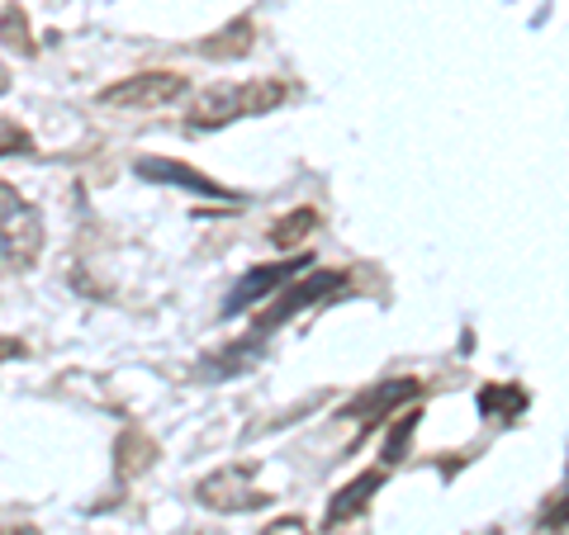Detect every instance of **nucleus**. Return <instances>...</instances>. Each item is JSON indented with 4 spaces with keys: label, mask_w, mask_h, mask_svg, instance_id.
I'll return each instance as SVG.
<instances>
[{
    "label": "nucleus",
    "mask_w": 569,
    "mask_h": 535,
    "mask_svg": "<svg viewBox=\"0 0 569 535\" xmlns=\"http://www.w3.org/2000/svg\"><path fill=\"white\" fill-rule=\"evenodd\" d=\"M290 100V85L276 81V77H257V81H223V85H209V91L190 104V129L204 133V129H228L238 119H257V114H271Z\"/></svg>",
    "instance_id": "obj_1"
},
{
    "label": "nucleus",
    "mask_w": 569,
    "mask_h": 535,
    "mask_svg": "<svg viewBox=\"0 0 569 535\" xmlns=\"http://www.w3.org/2000/svg\"><path fill=\"white\" fill-rule=\"evenodd\" d=\"M351 290V275L347 271H323V265H309L305 275H295L284 290H276L271 299H266V309H257V317H252V336L261 342V336H271L276 327H284L290 317H299V313H309L313 303H332L337 294H347Z\"/></svg>",
    "instance_id": "obj_2"
},
{
    "label": "nucleus",
    "mask_w": 569,
    "mask_h": 535,
    "mask_svg": "<svg viewBox=\"0 0 569 535\" xmlns=\"http://www.w3.org/2000/svg\"><path fill=\"white\" fill-rule=\"evenodd\" d=\"M43 213L14 185L0 181V265L6 271H33L43 256Z\"/></svg>",
    "instance_id": "obj_3"
},
{
    "label": "nucleus",
    "mask_w": 569,
    "mask_h": 535,
    "mask_svg": "<svg viewBox=\"0 0 569 535\" xmlns=\"http://www.w3.org/2000/svg\"><path fill=\"white\" fill-rule=\"evenodd\" d=\"M190 95V77L181 71H138L114 85H104L96 95L104 110H129V114H148V110H167V104Z\"/></svg>",
    "instance_id": "obj_4"
},
{
    "label": "nucleus",
    "mask_w": 569,
    "mask_h": 535,
    "mask_svg": "<svg viewBox=\"0 0 569 535\" xmlns=\"http://www.w3.org/2000/svg\"><path fill=\"white\" fill-rule=\"evenodd\" d=\"M422 394V380H413V374H399V380H380V384H370L366 394H356L342 413V422H356V441H366L385 417H395L403 403H413Z\"/></svg>",
    "instance_id": "obj_5"
},
{
    "label": "nucleus",
    "mask_w": 569,
    "mask_h": 535,
    "mask_svg": "<svg viewBox=\"0 0 569 535\" xmlns=\"http://www.w3.org/2000/svg\"><path fill=\"white\" fill-rule=\"evenodd\" d=\"M194 503L209 507V512H223V516H238V512H257L271 503V493H261L252 484V465H228V470H213L194 484Z\"/></svg>",
    "instance_id": "obj_6"
},
{
    "label": "nucleus",
    "mask_w": 569,
    "mask_h": 535,
    "mask_svg": "<svg viewBox=\"0 0 569 535\" xmlns=\"http://www.w3.org/2000/svg\"><path fill=\"white\" fill-rule=\"evenodd\" d=\"M309 256H295V261H276V265H257V271H247L233 290H228V299H223V317H238V313H247V309H257V303H266L276 290H284L295 275H305L309 271Z\"/></svg>",
    "instance_id": "obj_7"
},
{
    "label": "nucleus",
    "mask_w": 569,
    "mask_h": 535,
    "mask_svg": "<svg viewBox=\"0 0 569 535\" xmlns=\"http://www.w3.org/2000/svg\"><path fill=\"white\" fill-rule=\"evenodd\" d=\"M133 175H142V181H152V185H176L186 194H200V200H238V190L219 185L213 175L194 171L190 162H171V157H138Z\"/></svg>",
    "instance_id": "obj_8"
},
{
    "label": "nucleus",
    "mask_w": 569,
    "mask_h": 535,
    "mask_svg": "<svg viewBox=\"0 0 569 535\" xmlns=\"http://www.w3.org/2000/svg\"><path fill=\"white\" fill-rule=\"evenodd\" d=\"M385 488V470H366V474H356L351 484H342L332 493V503H328V512H323V526L328 531H337V526H347V522H356L366 507H370V497H376Z\"/></svg>",
    "instance_id": "obj_9"
},
{
    "label": "nucleus",
    "mask_w": 569,
    "mask_h": 535,
    "mask_svg": "<svg viewBox=\"0 0 569 535\" xmlns=\"http://www.w3.org/2000/svg\"><path fill=\"white\" fill-rule=\"evenodd\" d=\"M252 43H257V29L242 14V20H228L223 29H213L209 39L200 43V52H204V58H213V62H238V58L252 52Z\"/></svg>",
    "instance_id": "obj_10"
},
{
    "label": "nucleus",
    "mask_w": 569,
    "mask_h": 535,
    "mask_svg": "<svg viewBox=\"0 0 569 535\" xmlns=\"http://www.w3.org/2000/svg\"><path fill=\"white\" fill-rule=\"evenodd\" d=\"M152 465H157V445H152V436H142L138 426L114 441V470H119V478H138L142 470H152Z\"/></svg>",
    "instance_id": "obj_11"
},
{
    "label": "nucleus",
    "mask_w": 569,
    "mask_h": 535,
    "mask_svg": "<svg viewBox=\"0 0 569 535\" xmlns=\"http://www.w3.org/2000/svg\"><path fill=\"white\" fill-rule=\"evenodd\" d=\"M475 403H479V417L489 422H512L518 413H527V394L518 384H485Z\"/></svg>",
    "instance_id": "obj_12"
},
{
    "label": "nucleus",
    "mask_w": 569,
    "mask_h": 535,
    "mask_svg": "<svg viewBox=\"0 0 569 535\" xmlns=\"http://www.w3.org/2000/svg\"><path fill=\"white\" fill-rule=\"evenodd\" d=\"M0 43H6L10 52H20V58H33L39 52V43H33V29H29V14L20 0H10L6 10H0Z\"/></svg>",
    "instance_id": "obj_13"
},
{
    "label": "nucleus",
    "mask_w": 569,
    "mask_h": 535,
    "mask_svg": "<svg viewBox=\"0 0 569 535\" xmlns=\"http://www.w3.org/2000/svg\"><path fill=\"white\" fill-rule=\"evenodd\" d=\"M318 223H323V219H318V209H295V213H284V219H276V228H271V242L290 252V246L305 242Z\"/></svg>",
    "instance_id": "obj_14"
},
{
    "label": "nucleus",
    "mask_w": 569,
    "mask_h": 535,
    "mask_svg": "<svg viewBox=\"0 0 569 535\" xmlns=\"http://www.w3.org/2000/svg\"><path fill=\"white\" fill-rule=\"evenodd\" d=\"M418 432V407H408L403 413V422L395 426V432H389V445H385V460L389 465H395V460H403V445H408V436Z\"/></svg>",
    "instance_id": "obj_15"
},
{
    "label": "nucleus",
    "mask_w": 569,
    "mask_h": 535,
    "mask_svg": "<svg viewBox=\"0 0 569 535\" xmlns=\"http://www.w3.org/2000/svg\"><path fill=\"white\" fill-rule=\"evenodd\" d=\"M14 152H33V138L20 129V123H10V119H0V157H14Z\"/></svg>",
    "instance_id": "obj_16"
},
{
    "label": "nucleus",
    "mask_w": 569,
    "mask_h": 535,
    "mask_svg": "<svg viewBox=\"0 0 569 535\" xmlns=\"http://www.w3.org/2000/svg\"><path fill=\"white\" fill-rule=\"evenodd\" d=\"M565 526H569V474H565V488L556 503L541 507V531H565Z\"/></svg>",
    "instance_id": "obj_17"
},
{
    "label": "nucleus",
    "mask_w": 569,
    "mask_h": 535,
    "mask_svg": "<svg viewBox=\"0 0 569 535\" xmlns=\"http://www.w3.org/2000/svg\"><path fill=\"white\" fill-rule=\"evenodd\" d=\"M261 535H313V531H309L305 522H299V516H280V522H271Z\"/></svg>",
    "instance_id": "obj_18"
},
{
    "label": "nucleus",
    "mask_w": 569,
    "mask_h": 535,
    "mask_svg": "<svg viewBox=\"0 0 569 535\" xmlns=\"http://www.w3.org/2000/svg\"><path fill=\"white\" fill-rule=\"evenodd\" d=\"M29 346L20 342V336H0V365H10V361H24Z\"/></svg>",
    "instance_id": "obj_19"
},
{
    "label": "nucleus",
    "mask_w": 569,
    "mask_h": 535,
    "mask_svg": "<svg viewBox=\"0 0 569 535\" xmlns=\"http://www.w3.org/2000/svg\"><path fill=\"white\" fill-rule=\"evenodd\" d=\"M0 535H43L39 526H0Z\"/></svg>",
    "instance_id": "obj_20"
},
{
    "label": "nucleus",
    "mask_w": 569,
    "mask_h": 535,
    "mask_svg": "<svg viewBox=\"0 0 569 535\" xmlns=\"http://www.w3.org/2000/svg\"><path fill=\"white\" fill-rule=\"evenodd\" d=\"M6 91H10V71L0 67V95H6Z\"/></svg>",
    "instance_id": "obj_21"
},
{
    "label": "nucleus",
    "mask_w": 569,
    "mask_h": 535,
    "mask_svg": "<svg viewBox=\"0 0 569 535\" xmlns=\"http://www.w3.org/2000/svg\"><path fill=\"white\" fill-rule=\"evenodd\" d=\"M186 535H223V531H186Z\"/></svg>",
    "instance_id": "obj_22"
},
{
    "label": "nucleus",
    "mask_w": 569,
    "mask_h": 535,
    "mask_svg": "<svg viewBox=\"0 0 569 535\" xmlns=\"http://www.w3.org/2000/svg\"><path fill=\"white\" fill-rule=\"evenodd\" d=\"M479 535H498V531H479Z\"/></svg>",
    "instance_id": "obj_23"
}]
</instances>
